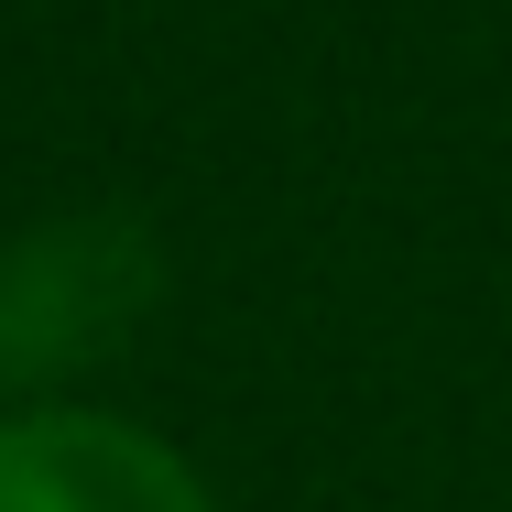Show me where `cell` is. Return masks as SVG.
Returning a JSON list of instances; mask_svg holds the SVG:
<instances>
[{
  "label": "cell",
  "mask_w": 512,
  "mask_h": 512,
  "mask_svg": "<svg viewBox=\"0 0 512 512\" xmlns=\"http://www.w3.org/2000/svg\"><path fill=\"white\" fill-rule=\"evenodd\" d=\"M164 295L153 229L142 218H33L0 240V414L66 393L77 371H99L109 349H131V327Z\"/></svg>",
  "instance_id": "cell-1"
},
{
  "label": "cell",
  "mask_w": 512,
  "mask_h": 512,
  "mask_svg": "<svg viewBox=\"0 0 512 512\" xmlns=\"http://www.w3.org/2000/svg\"><path fill=\"white\" fill-rule=\"evenodd\" d=\"M0 512H218L186 447L99 404L0 414Z\"/></svg>",
  "instance_id": "cell-2"
}]
</instances>
